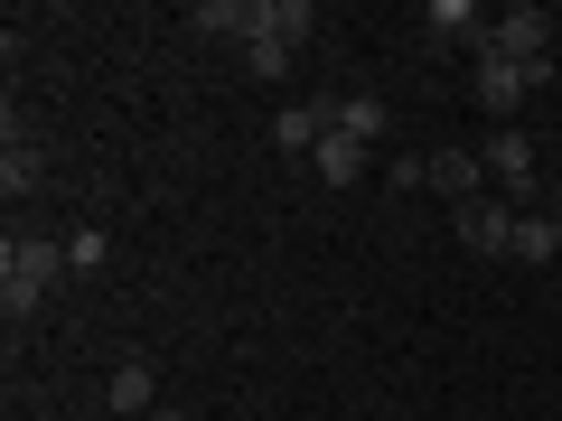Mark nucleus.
Returning <instances> with one entry per match:
<instances>
[{
    "instance_id": "1a4fd4ad",
    "label": "nucleus",
    "mask_w": 562,
    "mask_h": 421,
    "mask_svg": "<svg viewBox=\"0 0 562 421\" xmlns=\"http://www.w3.org/2000/svg\"><path fill=\"white\" fill-rule=\"evenodd\" d=\"M422 29H431V38H460L469 57L487 47V10H479V0H431V10H422Z\"/></svg>"
},
{
    "instance_id": "7ed1b4c3",
    "label": "nucleus",
    "mask_w": 562,
    "mask_h": 421,
    "mask_svg": "<svg viewBox=\"0 0 562 421\" xmlns=\"http://www.w3.org/2000/svg\"><path fill=\"white\" fill-rule=\"evenodd\" d=\"M479 57H506V66H553V20L543 10H506V20H487V47Z\"/></svg>"
},
{
    "instance_id": "a211bd4d",
    "label": "nucleus",
    "mask_w": 562,
    "mask_h": 421,
    "mask_svg": "<svg viewBox=\"0 0 562 421\" xmlns=\"http://www.w3.org/2000/svg\"><path fill=\"white\" fill-rule=\"evenodd\" d=\"M553 216H562V179H553Z\"/></svg>"
},
{
    "instance_id": "39448f33",
    "label": "nucleus",
    "mask_w": 562,
    "mask_h": 421,
    "mask_svg": "<svg viewBox=\"0 0 562 421\" xmlns=\"http://www.w3.org/2000/svg\"><path fill=\"white\" fill-rule=\"evenodd\" d=\"M479 160H487V179H497L506 197H525V187H535V140H525L516 122H497V132H487V150H479Z\"/></svg>"
},
{
    "instance_id": "20e7f679",
    "label": "nucleus",
    "mask_w": 562,
    "mask_h": 421,
    "mask_svg": "<svg viewBox=\"0 0 562 421\" xmlns=\"http://www.w3.org/2000/svg\"><path fill=\"white\" fill-rule=\"evenodd\" d=\"M469 66H479V103H487V113H516V103L525 94H543V84H553V66H506V57H469Z\"/></svg>"
},
{
    "instance_id": "9b49d317",
    "label": "nucleus",
    "mask_w": 562,
    "mask_h": 421,
    "mask_svg": "<svg viewBox=\"0 0 562 421\" xmlns=\"http://www.w3.org/2000/svg\"><path fill=\"white\" fill-rule=\"evenodd\" d=\"M272 140H281V150H319V140H328V103H281Z\"/></svg>"
},
{
    "instance_id": "f8f14e48",
    "label": "nucleus",
    "mask_w": 562,
    "mask_h": 421,
    "mask_svg": "<svg viewBox=\"0 0 562 421\" xmlns=\"http://www.w3.org/2000/svg\"><path fill=\"white\" fill-rule=\"evenodd\" d=\"M38 187V140L10 122V140H0V197H29Z\"/></svg>"
},
{
    "instance_id": "0eeeda50",
    "label": "nucleus",
    "mask_w": 562,
    "mask_h": 421,
    "mask_svg": "<svg viewBox=\"0 0 562 421\" xmlns=\"http://www.w3.org/2000/svg\"><path fill=\"white\" fill-rule=\"evenodd\" d=\"M103 412H122V421H150L160 412V375H150V365H113V384H103Z\"/></svg>"
},
{
    "instance_id": "6e6552de",
    "label": "nucleus",
    "mask_w": 562,
    "mask_h": 421,
    "mask_svg": "<svg viewBox=\"0 0 562 421\" xmlns=\"http://www.w3.org/2000/svg\"><path fill=\"white\" fill-rule=\"evenodd\" d=\"M431 187H441L450 206L487 197V160H479V150H431Z\"/></svg>"
},
{
    "instance_id": "9d476101",
    "label": "nucleus",
    "mask_w": 562,
    "mask_h": 421,
    "mask_svg": "<svg viewBox=\"0 0 562 421\" xmlns=\"http://www.w3.org/2000/svg\"><path fill=\"white\" fill-rule=\"evenodd\" d=\"M553 253H562V216H553V206H543V216L516 206V253H506V262H553Z\"/></svg>"
},
{
    "instance_id": "f257e3e1",
    "label": "nucleus",
    "mask_w": 562,
    "mask_h": 421,
    "mask_svg": "<svg viewBox=\"0 0 562 421\" xmlns=\"http://www.w3.org/2000/svg\"><path fill=\"white\" fill-rule=\"evenodd\" d=\"M57 272H66V243H47V235H10V243H0V309H10V319L47 309Z\"/></svg>"
},
{
    "instance_id": "2eb2a0df",
    "label": "nucleus",
    "mask_w": 562,
    "mask_h": 421,
    "mask_svg": "<svg viewBox=\"0 0 562 421\" xmlns=\"http://www.w3.org/2000/svg\"><path fill=\"white\" fill-rule=\"evenodd\" d=\"M103 262H113V235H103V225L66 235V272H103Z\"/></svg>"
},
{
    "instance_id": "4468645a",
    "label": "nucleus",
    "mask_w": 562,
    "mask_h": 421,
    "mask_svg": "<svg viewBox=\"0 0 562 421\" xmlns=\"http://www.w3.org/2000/svg\"><path fill=\"white\" fill-rule=\"evenodd\" d=\"M319 179H328V187H357V179H366V140L328 132V140H319Z\"/></svg>"
},
{
    "instance_id": "dca6fc26",
    "label": "nucleus",
    "mask_w": 562,
    "mask_h": 421,
    "mask_svg": "<svg viewBox=\"0 0 562 421\" xmlns=\"http://www.w3.org/2000/svg\"><path fill=\"white\" fill-rule=\"evenodd\" d=\"M244 76L281 84V76H291V47H272V38H244Z\"/></svg>"
},
{
    "instance_id": "ddd939ff",
    "label": "nucleus",
    "mask_w": 562,
    "mask_h": 421,
    "mask_svg": "<svg viewBox=\"0 0 562 421\" xmlns=\"http://www.w3.org/2000/svg\"><path fill=\"white\" fill-rule=\"evenodd\" d=\"M328 132H347V140L375 150V140H384V103L375 94H338V103H328Z\"/></svg>"
},
{
    "instance_id": "f3484780",
    "label": "nucleus",
    "mask_w": 562,
    "mask_h": 421,
    "mask_svg": "<svg viewBox=\"0 0 562 421\" xmlns=\"http://www.w3.org/2000/svg\"><path fill=\"white\" fill-rule=\"evenodd\" d=\"M150 421H188V412H169V402H160V412H150Z\"/></svg>"
},
{
    "instance_id": "423d86ee",
    "label": "nucleus",
    "mask_w": 562,
    "mask_h": 421,
    "mask_svg": "<svg viewBox=\"0 0 562 421\" xmlns=\"http://www.w3.org/2000/svg\"><path fill=\"white\" fill-rule=\"evenodd\" d=\"M254 38H272V47L301 57V47L319 38V10H310V0H254Z\"/></svg>"
},
{
    "instance_id": "f03ea898",
    "label": "nucleus",
    "mask_w": 562,
    "mask_h": 421,
    "mask_svg": "<svg viewBox=\"0 0 562 421\" xmlns=\"http://www.w3.org/2000/svg\"><path fill=\"white\" fill-rule=\"evenodd\" d=\"M450 235H460L469 253L506 262V253H516V206H506V197H469V206H450Z\"/></svg>"
}]
</instances>
